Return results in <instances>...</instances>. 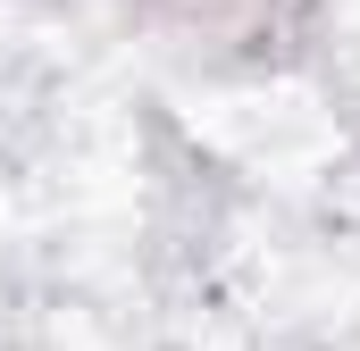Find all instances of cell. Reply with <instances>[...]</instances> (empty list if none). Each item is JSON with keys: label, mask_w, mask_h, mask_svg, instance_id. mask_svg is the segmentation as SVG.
I'll list each match as a JSON object with an SVG mask.
<instances>
[{"label": "cell", "mask_w": 360, "mask_h": 351, "mask_svg": "<svg viewBox=\"0 0 360 351\" xmlns=\"http://www.w3.org/2000/svg\"><path fill=\"white\" fill-rule=\"evenodd\" d=\"M160 17H176L193 34H243V25H260L269 17V0H151Z\"/></svg>", "instance_id": "cell-1"}]
</instances>
